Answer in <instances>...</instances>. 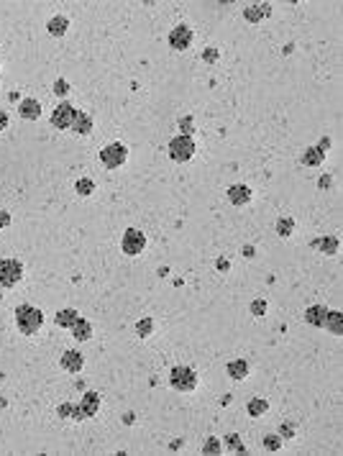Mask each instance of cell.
Returning <instances> with one entry per match:
<instances>
[{"label":"cell","instance_id":"obj_1","mask_svg":"<svg viewBox=\"0 0 343 456\" xmlns=\"http://www.w3.org/2000/svg\"><path fill=\"white\" fill-rule=\"evenodd\" d=\"M16 323H18V328H21V333L31 336V333H36L38 328H41L44 313L38 308H34V305H18L16 308Z\"/></svg>","mask_w":343,"mask_h":456},{"label":"cell","instance_id":"obj_2","mask_svg":"<svg viewBox=\"0 0 343 456\" xmlns=\"http://www.w3.org/2000/svg\"><path fill=\"white\" fill-rule=\"evenodd\" d=\"M169 382L177 392H192L195 384H197V377H195V372L187 369V367H174L169 372Z\"/></svg>","mask_w":343,"mask_h":456},{"label":"cell","instance_id":"obj_3","mask_svg":"<svg viewBox=\"0 0 343 456\" xmlns=\"http://www.w3.org/2000/svg\"><path fill=\"white\" fill-rule=\"evenodd\" d=\"M97 408H100V397H97V392H87L82 402H79V405H72L69 415H72L75 420H85V418H93V415L97 413Z\"/></svg>","mask_w":343,"mask_h":456},{"label":"cell","instance_id":"obj_4","mask_svg":"<svg viewBox=\"0 0 343 456\" xmlns=\"http://www.w3.org/2000/svg\"><path fill=\"white\" fill-rule=\"evenodd\" d=\"M128 157V151L123 144H108L103 151H100V161L108 167V169H118V167H123V161Z\"/></svg>","mask_w":343,"mask_h":456},{"label":"cell","instance_id":"obj_5","mask_svg":"<svg viewBox=\"0 0 343 456\" xmlns=\"http://www.w3.org/2000/svg\"><path fill=\"white\" fill-rule=\"evenodd\" d=\"M21 277H23L21 261H16V259H3L0 261V287H11Z\"/></svg>","mask_w":343,"mask_h":456},{"label":"cell","instance_id":"obj_6","mask_svg":"<svg viewBox=\"0 0 343 456\" xmlns=\"http://www.w3.org/2000/svg\"><path fill=\"white\" fill-rule=\"evenodd\" d=\"M169 154L174 161H187L190 157L195 154V144H192V139L190 136H177V139H172L169 141Z\"/></svg>","mask_w":343,"mask_h":456},{"label":"cell","instance_id":"obj_7","mask_svg":"<svg viewBox=\"0 0 343 456\" xmlns=\"http://www.w3.org/2000/svg\"><path fill=\"white\" fill-rule=\"evenodd\" d=\"M120 246H123V254L136 257V254H141V251L146 249V238H144V234H141L138 228H128L126 234H123Z\"/></svg>","mask_w":343,"mask_h":456},{"label":"cell","instance_id":"obj_8","mask_svg":"<svg viewBox=\"0 0 343 456\" xmlns=\"http://www.w3.org/2000/svg\"><path fill=\"white\" fill-rule=\"evenodd\" d=\"M169 44H172V49H177V52H185V49L192 44V31H190L185 23L174 26L172 34H169Z\"/></svg>","mask_w":343,"mask_h":456},{"label":"cell","instance_id":"obj_9","mask_svg":"<svg viewBox=\"0 0 343 456\" xmlns=\"http://www.w3.org/2000/svg\"><path fill=\"white\" fill-rule=\"evenodd\" d=\"M72 120H75V108L69 103L57 105V110L52 113V126L54 128H72Z\"/></svg>","mask_w":343,"mask_h":456},{"label":"cell","instance_id":"obj_10","mask_svg":"<svg viewBox=\"0 0 343 456\" xmlns=\"http://www.w3.org/2000/svg\"><path fill=\"white\" fill-rule=\"evenodd\" d=\"M328 146H330V141H328V139H323V141H320V146H318V149H310L307 154L302 157V161H305L307 167H318L320 161H323V157H325V149H328Z\"/></svg>","mask_w":343,"mask_h":456},{"label":"cell","instance_id":"obj_11","mask_svg":"<svg viewBox=\"0 0 343 456\" xmlns=\"http://www.w3.org/2000/svg\"><path fill=\"white\" fill-rule=\"evenodd\" d=\"M18 113H21V118H26V120H36L38 116H41V105H38V100L28 98V100H23V103L18 105Z\"/></svg>","mask_w":343,"mask_h":456},{"label":"cell","instance_id":"obj_12","mask_svg":"<svg viewBox=\"0 0 343 456\" xmlns=\"http://www.w3.org/2000/svg\"><path fill=\"white\" fill-rule=\"evenodd\" d=\"M228 200L233 205H246L251 200V190L246 185H233V187H228Z\"/></svg>","mask_w":343,"mask_h":456},{"label":"cell","instance_id":"obj_13","mask_svg":"<svg viewBox=\"0 0 343 456\" xmlns=\"http://www.w3.org/2000/svg\"><path fill=\"white\" fill-rule=\"evenodd\" d=\"M62 367L67 372H79L82 369V354L79 351H64L62 354Z\"/></svg>","mask_w":343,"mask_h":456},{"label":"cell","instance_id":"obj_14","mask_svg":"<svg viewBox=\"0 0 343 456\" xmlns=\"http://www.w3.org/2000/svg\"><path fill=\"white\" fill-rule=\"evenodd\" d=\"M328 308H323V305H315V308H310L305 313V320L310 323V326H325V318H328Z\"/></svg>","mask_w":343,"mask_h":456},{"label":"cell","instance_id":"obj_15","mask_svg":"<svg viewBox=\"0 0 343 456\" xmlns=\"http://www.w3.org/2000/svg\"><path fill=\"white\" fill-rule=\"evenodd\" d=\"M271 13V8L267 5V3H259V5H254V8H246L244 11V16H246V21H251V23H259L264 16H269Z\"/></svg>","mask_w":343,"mask_h":456},{"label":"cell","instance_id":"obj_16","mask_svg":"<svg viewBox=\"0 0 343 456\" xmlns=\"http://www.w3.org/2000/svg\"><path fill=\"white\" fill-rule=\"evenodd\" d=\"M72 128L77 131V134L87 136L90 131H93V118H90L87 113H75V120H72Z\"/></svg>","mask_w":343,"mask_h":456},{"label":"cell","instance_id":"obj_17","mask_svg":"<svg viewBox=\"0 0 343 456\" xmlns=\"http://www.w3.org/2000/svg\"><path fill=\"white\" fill-rule=\"evenodd\" d=\"M226 372L230 374L233 379H246V374H248V364L244 359H236V361H228V367Z\"/></svg>","mask_w":343,"mask_h":456},{"label":"cell","instance_id":"obj_18","mask_svg":"<svg viewBox=\"0 0 343 456\" xmlns=\"http://www.w3.org/2000/svg\"><path fill=\"white\" fill-rule=\"evenodd\" d=\"M72 328H75V338L77 341H87L90 336H93V326H90L87 320H82V318H77Z\"/></svg>","mask_w":343,"mask_h":456},{"label":"cell","instance_id":"obj_19","mask_svg":"<svg viewBox=\"0 0 343 456\" xmlns=\"http://www.w3.org/2000/svg\"><path fill=\"white\" fill-rule=\"evenodd\" d=\"M77 310H59L57 313V326H62V328H69V326H75V320H77Z\"/></svg>","mask_w":343,"mask_h":456},{"label":"cell","instance_id":"obj_20","mask_svg":"<svg viewBox=\"0 0 343 456\" xmlns=\"http://www.w3.org/2000/svg\"><path fill=\"white\" fill-rule=\"evenodd\" d=\"M67 18L64 16H54L52 18V21H49V34H52V36H62L64 31H67Z\"/></svg>","mask_w":343,"mask_h":456},{"label":"cell","instance_id":"obj_21","mask_svg":"<svg viewBox=\"0 0 343 456\" xmlns=\"http://www.w3.org/2000/svg\"><path fill=\"white\" fill-rule=\"evenodd\" d=\"M269 410V402L267 400H251L248 402V415L251 418H259V415H264Z\"/></svg>","mask_w":343,"mask_h":456},{"label":"cell","instance_id":"obj_22","mask_svg":"<svg viewBox=\"0 0 343 456\" xmlns=\"http://www.w3.org/2000/svg\"><path fill=\"white\" fill-rule=\"evenodd\" d=\"M312 246H320V251H325V254H336L338 241L336 238H318V241H312Z\"/></svg>","mask_w":343,"mask_h":456},{"label":"cell","instance_id":"obj_23","mask_svg":"<svg viewBox=\"0 0 343 456\" xmlns=\"http://www.w3.org/2000/svg\"><path fill=\"white\" fill-rule=\"evenodd\" d=\"M292 228H295V220H292V218H279L277 220V234L279 236H289Z\"/></svg>","mask_w":343,"mask_h":456},{"label":"cell","instance_id":"obj_24","mask_svg":"<svg viewBox=\"0 0 343 456\" xmlns=\"http://www.w3.org/2000/svg\"><path fill=\"white\" fill-rule=\"evenodd\" d=\"M77 192H79V195H90V192H93L95 190V182L93 179H77Z\"/></svg>","mask_w":343,"mask_h":456},{"label":"cell","instance_id":"obj_25","mask_svg":"<svg viewBox=\"0 0 343 456\" xmlns=\"http://www.w3.org/2000/svg\"><path fill=\"white\" fill-rule=\"evenodd\" d=\"M330 323V331L333 333H341L343 331V326H341V316L338 313H328V318H325V326Z\"/></svg>","mask_w":343,"mask_h":456},{"label":"cell","instance_id":"obj_26","mask_svg":"<svg viewBox=\"0 0 343 456\" xmlns=\"http://www.w3.org/2000/svg\"><path fill=\"white\" fill-rule=\"evenodd\" d=\"M151 326H154V323H151V318H144V320H138V326H136V333H138L141 338H144V336H149V333H151Z\"/></svg>","mask_w":343,"mask_h":456},{"label":"cell","instance_id":"obj_27","mask_svg":"<svg viewBox=\"0 0 343 456\" xmlns=\"http://www.w3.org/2000/svg\"><path fill=\"white\" fill-rule=\"evenodd\" d=\"M228 446H230V449H233L236 454H244V451H246V449H244V443L238 441V436H236V433H230V436H228Z\"/></svg>","mask_w":343,"mask_h":456},{"label":"cell","instance_id":"obj_28","mask_svg":"<svg viewBox=\"0 0 343 456\" xmlns=\"http://www.w3.org/2000/svg\"><path fill=\"white\" fill-rule=\"evenodd\" d=\"M251 313H254V316H264V313H267V302L264 300H254V302H251Z\"/></svg>","mask_w":343,"mask_h":456},{"label":"cell","instance_id":"obj_29","mask_svg":"<svg viewBox=\"0 0 343 456\" xmlns=\"http://www.w3.org/2000/svg\"><path fill=\"white\" fill-rule=\"evenodd\" d=\"M205 451H208V454H220V441H218V438H210V441L205 443Z\"/></svg>","mask_w":343,"mask_h":456},{"label":"cell","instance_id":"obj_30","mask_svg":"<svg viewBox=\"0 0 343 456\" xmlns=\"http://www.w3.org/2000/svg\"><path fill=\"white\" fill-rule=\"evenodd\" d=\"M264 446L269 451H279V438H274V436H267L264 438Z\"/></svg>","mask_w":343,"mask_h":456},{"label":"cell","instance_id":"obj_31","mask_svg":"<svg viewBox=\"0 0 343 456\" xmlns=\"http://www.w3.org/2000/svg\"><path fill=\"white\" fill-rule=\"evenodd\" d=\"M279 433L285 436V438H292V436H295V425H292V423H282Z\"/></svg>","mask_w":343,"mask_h":456},{"label":"cell","instance_id":"obj_32","mask_svg":"<svg viewBox=\"0 0 343 456\" xmlns=\"http://www.w3.org/2000/svg\"><path fill=\"white\" fill-rule=\"evenodd\" d=\"M179 128H182V136H190V131H192V118H182L179 120Z\"/></svg>","mask_w":343,"mask_h":456},{"label":"cell","instance_id":"obj_33","mask_svg":"<svg viewBox=\"0 0 343 456\" xmlns=\"http://www.w3.org/2000/svg\"><path fill=\"white\" fill-rule=\"evenodd\" d=\"M54 93H57V95H67V93H69V85L64 82V79H57V85H54Z\"/></svg>","mask_w":343,"mask_h":456},{"label":"cell","instance_id":"obj_34","mask_svg":"<svg viewBox=\"0 0 343 456\" xmlns=\"http://www.w3.org/2000/svg\"><path fill=\"white\" fill-rule=\"evenodd\" d=\"M8 223H11V216H8L5 210H0V231L8 228Z\"/></svg>","mask_w":343,"mask_h":456},{"label":"cell","instance_id":"obj_35","mask_svg":"<svg viewBox=\"0 0 343 456\" xmlns=\"http://www.w3.org/2000/svg\"><path fill=\"white\" fill-rule=\"evenodd\" d=\"M69 410H72V405H69V402H64V405H59V415H62V418H69Z\"/></svg>","mask_w":343,"mask_h":456},{"label":"cell","instance_id":"obj_36","mask_svg":"<svg viewBox=\"0 0 343 456\" xmlns=\"http://www.w3.org/2000/svg\"><path fill=\"white\" fill-rule=\"evenodd\" d=\"M8 126V113H3V110H0V131H3Z\"/></svg>","mask_w":343,"mask_h":456},{"label":"cell","instance_id":"obj_37","mask_svg":"<svg viewBox=\"0 0 343 456\" xmlns=\"http://www.w3.org/2000/svg\"><path fill=\"white\" fill-rule=\"evenodd\" d=\"M218 267H220V272H226L228 269V259H218Z\"/></svg>","mask_w":343,"mask_h":456},{"label":"cell","instance_id":"obj_38","mask_svg":"<svg viewBox=\"0 0 343 456\" xmlns=\"http://www.w3.org/2000/svg\"><path fill=\"white\" fill-rule=\"evenodd\" d=\"M203 57H205V59H208V62H213V59H215V57H218V54H215V52H213V49H210V52H208V54H203Z\"/></svg>","mask_w":343,"mask_h":456}]
</instances>
